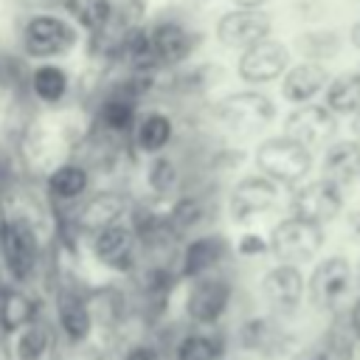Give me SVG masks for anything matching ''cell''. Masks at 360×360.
I'll use <instances>...</instances> for the list:
<instances>
[{
    "label": "cell",
    "mask_w": 360,
    "mask_h": 360,
    "mask_svg": "<svg viewBox=\"0 0 360 360\" xmlns=\"http://www.w3.org/2000/svg\"><path fill=\"white\" fill-rule=\"evenodd\" d=\"M295 42H298L295 51L301 53V59H307V62H321V65H326V62L340 51V37H338L335 31H326V28H321V31H307V34H301Z\"/></svg>",
    "instance_id": "obj_29"
},
{
    "label": "cell",
    "mask_w": 360,
    "mask_h": 360,
    "mask_svg": "<svg viewBox=\"0 0 360 360\" xmlns=\"http://www.w3.org/2000/svg\"><path fill=\"white\" fill-rule=\"evenodd\" d=\"M349 132H352L349 138H352L354 143H360V110H357V112L349 118Z\"/></svg>",
    "instance_id": "obj_35"
},
{
    "label": "cell",
    "mask_w": 360,
    "mask_h": 360,
    "mask_svg": "<svg viewBox=\"0 0 360 360\" xmlns=\"http://www.w3.org/2000/svg\"><path fill=\"white\" fill-rule=\"evenodd\" d=\"M340 208H343V191L323 177L304 180L290 194V217H298L321 228L332 222L340 214Z\"/></svg>",
    "instance_id": "obj_13"
},
{
    "label": "cell",
    "mask_w": 360,
    "mask_h": 360,
    "mask_svg": "<svg viewBox=\"0 0 360 360\" xmlns=\"http://www.w3.org/2000/svg\"><path fill=\"white\" fill-rule=\"evenodd\" d=\"M25 90L42 107H62L73 90V76L62 62H39L28 70Z\"/></svg>",
    "instance_id": "obj_22"
},
{
    "label": "cell",
    "mask_w": 360,
    "mask_h": 360,
    "mask_svg": "<svg viewBox=\"0 0 360 360\" xmlns=\"http://www.w3.org/2000/svg\"><path fill=\"white\" fill-rule=\"evenodd\" d=\"M68 17L76 22L82 34L96 39L112 28L118 8H115V0H73L68 3Z\"/></svg>",
    "instance_id": "obj_25"
},
{
    "label": "cell",
    "mask_w": 360,
    "mask_h": 360,
    "mask_svg": "<svg viewBox=\"0 0 360 360\" xmlns=\"http://www.w3.org/2000/svg\"><path fill=\"white\" fill-rule=\"evenodd\" d=\"M124 360H163V357H160V352H158L155 346H149V343H135V346H129V352L124 354Z\"/></svg>",
    "instance_id": "obj_33"
},
{
    "label": "cell",
    "mask_w": 360,
    "mask_h": 360,
    "mask_svg": "<svg viewBox=\"0 0 360 360\" xmlns=\"http://www.w3.org/2000/svg\"><path fill=\"white\" fill-rule=\"evenodd\" d=\"M90 188H93V169L79 158L53 163L45 174V191L53 205H79L90 194Z\"/></svg>",
    "instance_id": "obj_17"
},
{
    "label": "cell",
    "mask_w": 360,
    "mask_h": 360,
    "mask_svg": "<svg viewBox=\"0 0 360 360\" xmlns=\"http://www.w3.org/2000/svg\"><path fill=\"white\" fill-rule=\"evenodd\" d=\"M349 42H352V48H357L360 51V17L352 22V28H349Z\"/></svg>",
    "instance_id": "obj_36"
},
{
    "label": "cell",
    "mask_w": 360,
    "mask_h": 360,
    "mask_svg": "<svg viewBox=\"0 0 360 360\" xmlns=\"http://www.w3.org/2000/svg\"><path fill=\"white\" fill-rule=\"evenodd\" d=\"M253 166L278 188H295L312 174L315 155L284 135H267L253 146Z\"/></svg>",
    "instance_id": "obj_3"
},
{
    "label": "cell",
    "mask_w": 360,
    "mask_h": 360,
    "mask_svg": "<svg viewBox=\"0 0 360 360\" xmlns=\"http://www.w3.org/2000/svg\"><path fill=\"white\" fill-rule=\"evenodd\" d=\"M143 186L155 200H174L180 194V188H183V169H180L177 158H172L169 152L146 158Z\"/></svg>",
    "instance_id": "obj_24"
},
{
    "label": "cell",
    "mask_w": 360,
    "mask_h": 360,
    "mask_svg": "<svg viewBox=\"0 0 360 360\" xmlns=\"http://www.w3.org/2000/svg\"><path fill=\"white\" fill-rule=\"evenodd\" d=\"M82 42V31L65 11L37 8L20 25V51L25 59L39 62H59L62 56L73 53Z\"/></svg>",
    "instance_id": "obj_1"
},
{
    "label": "cell",
    "mask_w": 360,
    "mask_h": 360,
    "mask_svg": "<svg viewBox=\"0 0 360 360\" xmlns=\"http://www.w3.org/2000/svg\"><path fill=\"white\" fill-rule=\"evenodd\" d=\"M37 321V301L22 292V290H6L0 295V326L3 332H22L25 326H31Z\"/></svg>",
    "instance_id": "obj_28"
},
{
    "label": "cell",
    "mask_w": 360,
    "mask_h": 360,
    "mask_svg": "<svg viewBox=\"0 0 360 360\" xmlns=\"http://www.w3.org/2000/svg\"><path fill=\"white\" fill-rule=\"evenodd\" d=\"M129 211H132V200L124 188H98L90 191L79 205H73L70 225L76 233H84L90 239L98 231L124 222Z\"/></svg>",
    "instance_id": "obj_9"
},
{
    "label": "cell",
    "mask_w": 360,
    "mask_h": 360,
    "mask_svg": "<svg viewBox=\"0 0 360 360\" xmlns=\"http://www.w3.org/2000/svg\"><path fill=\"white\" fill-rule=\"evenodd\" d=\"M211 115L231 138H256L276 121L278 107L264 90H233L214 101Z\"/></svg>",
    "instance_id": "obj_2"
},
{
    "label": "cell",
    "mask_w": 360,
    "mask_h": 360,
    "mask_svg": "<svg viewBox=\"0 0 360 360\" xmlns=\"http://www.w3.org/2000/svg\"><path fill=\"white\" fill-rule=\"evenodd\" d=\"M228 253H231V245L219 233H200L188 239L180 250V276L186 281H194L200 276L217 273L228 259Z\"/></svg>",
    "instance_id": "obj_20"
},
{
    "label": "cell",
    "mask_w": 360,
    "mask_h": 360,
    "mask_svg": "<svg viewBox=\"0 0 360 360\" xmlns=\"http://www.w3.org/2000/svg\"><path fill=\"white\" fill-rule=\"evenodd\" d=\"M90 253L101 267L110 270H129L135 264L138 256V236L132 231V225L124 219L118 225H110L104 231H98L96 236H90Z\"/></svg>",
    "instance_id": "obj_18"
},
{
    "label": "cell",
    "mask_w": 360,
    "mask_h": 360,
    "mask_svg": "<svg viewBox=\"0 0 360 360\" xmlns=\"http://www.w3.org/2000/svg\"><path fill=\"white\" fill-rule=\"evenodd\" d=\"M352 284H354V267L346 256L335 253L321 259L309 278H307V295L309 301L323 309V312H335L340 307H346L349 295H352Z\"/></svg>",
    "instance_id": "obj_6"
},
{
    "label": "cell",
    "mask_w": 360,
    "mask_h": 360,
    "mask_svg": "<svg viewBox=\"0 0 360 360\" xmlns=\"http://www.w3.org/2000/svg\"><path fill=\"white\" fill-rule=\"evenodd\" d=\"M332 73L326 65L321 62H307V59H298L287 68V73L281 76L278 82V96L292 104V107H301V104H312L318 96H323L326 84H329Z\"/></svg>",
    "instance_id": "obj_19"
},
{
    "label": "cell",
    "mask_w": 360,
    "mask_h": 360,
    "mask_svg": "<svg viewBox=\"0 0 360 360\" xmlns=\"http://www.w3.org/2000/svg\"><path fill=\"white\" fill-rule=\"evenodd\" d=\"M174 360H222V343L202 332H188L174 346Z\"/></svg>",
    "instance_id": "obj_30"
},
{
    "label": "cell",
    "mask_w": 360,
    "mask_h": 360,
    "mask_svg": "<svg viewBox=\"0 0 360 360\" xmlns=\"http://www.w3.org/2000/svg\"><path fill=\"white\" fill-rule=\"evenodd\" d=\"M214 37L225 51H248L250 45L273 37V20L256 8H228L214 25Z\"/></svg>",
    "instance_id": "obj_12"
},
{
    "label": "cell",
    "mask_w": 360,
    "mask_h": 360,
    "mask_svg": "<svg viewBox=\"0 0 360 360\" xmlns=\"http://www.w3.org/2000/svg\"><path fill=\"white\" fill-rule=\"evenodd\" d=\"M51 346V335L48 329L34 321L31 326H25L22 332H17V343H14V360H45Z\"/></svg>",
    "instance_id": "obj_31"
},
{
    "label": "cell",
    "mask_w": 360,
    "mask_h": 360,
    "mask_svg": "<svg viewBox=\"0 0 360 360\" xmlns=\"http://www.w3.org/2000/svg\"><path fill=\"white\" fill-rule=\"evenodd\" d=\"M149 39H152V51L160 68H180L191 59L194 48H197V37L194 31L177 20V17H163L149 28Z\"/></svg>",
    "instance_id": "obj_15"
},
{
    "label": "cell",
    "mask_w": 360,
    "mask_h": 360,
    "mask_svg": "<svg viewBox=\"0 0 360 360\" xmlns=\"http://www.w3.org/2000/svg\"><path fill=\"white\" fill-rule=\"evenodd\" d=\"M290 65H292V48L281 39L267 37L236 56V76L250 87H264L281 82Z\"/></svg>",
    "instance_id": "obj_10"
},
{
    "label": "cell",
    "mask_w": 360,
    "mask_h": 360,
    "mask_svg": "<svg viewBox=\"0 0 360 360\" xmlns=\"http://www.w3.org/2000/svg\"><path fill=\"white\" fill-rule=\"evenodd\" d=\"M231 298H233V284L228 276H222L217 270V273H208V276L188 281L186 295H183V309H186V318L191 323L214 326L228 312Z\"/></svg>",
    "instance_id": "obj_7"
},
{
    "label": "cell",
    "mask_w": 360,
    "mask_h": 360,
    "mask_svg": "<svg viewBox=\"0 0 360 360\" xmlns=\"http://www.w3.org/2000/svg\"><path fill=\"white\" fill-rule=\"evenodd\" d=\"M281 135L315 155L323 152L338 138V118L318 101L301 104L281 118Z\"/></svg>",
    "instance_id": "obj_8"
},
{
    "label": "cell",
    "mask_w": 360,
    "mask_h": 360,
    "mask_svg": "<svg viewBox=\"0 0 360 360\" xmlns=\"http://www.w3.org/2000/svg\"><path fill=\"white\" fill-rule=\"evenodd\" d=\"M56 318H59V329L70 343H84L93 332V312L84 304V298H79V292H59Z\"/></svg>",
    "instance_id": "obj_26"
},
{
    "label": "cell",
    "mask_w": 360,
    "mask_h": 360,
    "mask_svg": "<svg viewBox=\"0 0 360 360\" xmlns=\"http://www.w3.org/2000/svg\"><path fill=\"white\" fill-rule=\"evenodd\" d=\"M138 112H141V104L118 84V87L107 90V96L96 104V110H93V135H98L110 143H124L132 135Z\"/></svg>",
    "instance_id": "obj_14"
},
{
    "label": "cell",
    "mask_w": 360,
    "mask_h": 360,
    "mask_svg": "<svg viewBox=\"0 0 360 360\" xmlns=\"http://www.w3.org/2000/svg\"><path fill=\"white\" fill-rule=\"evenodd\" d=\"M318 172L323 180L335 183L340 191L360 180V143L352 138H335L318 158Z\"/></svg>",
    "instance_id": "obj_23"
},
{
    "label": "cell",
    "mask_w": 360,
    "mask_h": 360,
    "mask_svg": "<svg viewBox=\"0 0 360 360\" xmlns=\"http://www.w3.org/2000/svg\"><path fill=\"white\" fill-rule=\"evenodd\" d=\"M267 248L276 256V264H307L323 248V228L304 222L298 217H284L273 225L267 236Z\"/></svg>",
    "instance_id": "obj_5"
},
{
    "label": "cell",
    "mask_w": 360,
    "mask_h": 360,
    "mask_svg": "<svg viewBox=\"0 0 360 360\" xmlns=\"http://www.w3.org/2000/svg\"><path fill=\"white\" fill-rule=\"evenodd\" d=\"M0 262L14 284H28L39 262V233L31 217L8 214L0 222Z\"/></svg>",
    "instance_id": "obj_4"
},
{
    "label": "cell",
    "mask_w": 360,
    "mask_h": 360,
    "mask_svg": "<svg viewBox=\"0 0 360 360\" xmlns=\"http://www.w3.org/2000/svg\"><path fill=\"white\" fill-rule=\"evenodd\" d=\"M357 73H360V68H357Z\"/></svg>",
    "instance_id": "obj_37"
},
{
    "label": "cell",
    "mask_w": 360,
    "mask_h": 360,
    "mask_svg": "<svg viewBox=\"0 0 360 360\" xmlns=\"http://www.w3.org/2000/svg\"><path fill=\"white\" fill-rule=\"evenodd\" d=\"M278 200H281V188L276 183H270L267 177H262L259 172H253V174H242L231 186L225 205H228V214L233 222L248 225V222L270 214L278 205Z\"/></svg>",
    "instance_id": "obj_11"
},
{
    "label": "cell",
    "mask_w": 360,
    "mask_h": 360,
    "mask_svg": "<svg viewBox=\"0 0 360 360\" xmlns=\"http://www.w3.org/2000/svg\"><path fill=\"white\" fill-rule=\"evenodd\" d=\"M177 138V124L172 118L169 110L163 107H146L138 112V121L132 127V149L143 158H155V155H166L169 146Z\"/></svg>",
    "instance_id": "obj_16"
},
{
    "label": "cell",
    "mask_w": 360,
    "mask_h": 360,
    "mask_svg": "<svg viewBox=\"0 0 360 360\" xmlns=\"http://www.w3.org/2000/svg\"><path fill=\"white\" fill-rule=\"evenodd\" d=\"M231 3H233V8H256V11H264V6L270 0H231Z\"/></svg>",
    "instance_id": "obj_34"
},
{
    "label": "cell",
    "mask_w": 360,
    "mask_h": 360,
    "mask_svg": "<svg viewBox=\"0 0 360 360\" xmlns=\"http://www.w3.org/2000/svg\"><path fill=\"white\" fill-rule=\"evenodd\" d=\"M233 250H236L242 259H259V256H267V253H270L267 236H262L259 231H245V233L236 239Z\"/></svg>",
    "instance_id": "obj_32"
},
{
    "label": "cell",
    "mask_w": 360,
    "mask_h": 360,
    "mask_svg": "<svg viewBox=\"0 0 360 360\" xmlns=\"http://www.w3.org/2000/svg\"><path fill=\"white\" fill-rule=\"evenodd\" d=\"M259 290H262V298L278 309V312H292L298 309L304 292H307V278L301 273V267H292V264H273L262 281H259Z\"/></svg>",
    "instance_id": "obj_21"
},
{
    "label": "cell",
    "mask_w": 360,
    "mask_h": 360,
    "mask_svg": "<svg viewBox=\"0 0 360 360\" xmlns=\"http://www.w3.org/2000/svg\"><path fill=\"white\" fill-rule=\"evenodd\" d=\"M335 118L340 115H354L360 110V73L357 70H343L338 76L329 79L326 90H323V101H321Z\"/></svg>",
    "instance_id": "obj_27"
}]
</instances>
